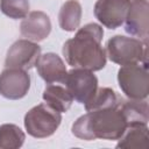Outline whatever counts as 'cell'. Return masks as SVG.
I'll return each mask as SVG.
<instances>
[{
    "mask_svg": "<svg viewBox=\"0 0 149 149\" xmlns=\"http://www.w3.org/2000/svg\"><path fill=\"white\" fill-rule=\"evenodd\" d=\"M104 29L98 23H87L63 45V56L72 68L99 71L105 68L107 56L101 47Z\"/></svg>",
    "mask_w": 149,
    "mask_h": 149,
    "instance_id": "obj_1",
    "label": "cell"
},
{
    "mask_svg": "<svg viewBox=\"0 0 149 149\" xmlns=\"http://www.w3.org/2000/svg\"><path fill=\"white\" fill-rule=\"evenodd\" d=\"M127 129V122L119 107H109L87 112L72 125V134L85 141L119 140Z\"/></svg>",
    "mask_w": 149,
    "mask_h": 149,
    "instance_id": "obj_2",
    "label": "cell"
},
{
    "mask_svg": "<svg viewBox=\"0 0 149 149\" xmlns=\"http://www.w3.org/2000/svg\"><path fill=\"white\" fill-rule=\"evenodd\" d=\"M106 56L111 62L121 66L148 64V44L135 37L115 35L106 43Z\"/></svg>",
    "mask_w": 149,
    "mask_h": 149,
    "instance_id": "obj_3",
    "label": "cell"
},
{
    "mask_svg": "<svg viewBox=\"0 0 149 149\" xmlns=\"http://www.w3.org/2000/svg\"><path fill=\"white\" fill-rule=\"evenodd\" d=\"M61 122V113L45 102L30 108L26 113L23 120L27 133L35 139H45L54 135Z\"/></svg>",
    "mask_w": 149,
    "mask_h": 149,
    "instance_id": "obj_4",
    "label": "cell"
},
{
    "mask_svg": "<svg viewBox=\"0 0 149 149\" xmlns=\"http://www.w3.org/2000/svg\"><path fill=\"white\" fill-rule=\"evenodd\" d=\"M118 83L128 99H147L149 94L148 64L137 63L121 66L118 71Z\"/></svg>",
    "mask_w": 149,
    "mask_h": 149,
    "instance_id": "obj_5",
    "label": "cell"
},
{
    "mask_svg": "<svg viewBox=\"0 0 149 149\" xmlns=\"http://www.w3.org/2000/svg\"><path fill=\"white\" fill-rule=\"evenodd\" d=\"M63 84L73 100L83 105L88 102L98 90V78L93 71L81 68H73L68 71Z\"/></svg>",
    "mask_w": 149,
    "mask_h": 149,
    "instance_id": "obj_6",
    "label": "cell"
},
{
    "mask_svg": "<svg viewBox=\"0 0 149 149\" xmlns=\"http://www.w3.org/2000/svg\"><path fill=\"white\" fill-rule=\"evenodd\" d=\"M41 57V47L29 40H17L14 42L6 55L5 66L22 70H30L36 66Z\"/></svg>",
    "mask_w": 149,
    "mask_h": 149,
    "instance_id": "obj_7",
    "label": "cell"
},
{
    "mask_svg": "<svg viewBox=\"0 0 149 149\" xmlns=\"http://www.w3.org/2000/svg\"><path fill=\"white\" fill-rule=\"evenodd\" d=\"M130 2L132 0H97L93 13L104 27L116 29L123 24Z\"/></svg>",
    "mask_w": 149,
    "mask_h": 149,
    "instance_id": "obj_8",
    "label": "cell"
},
{
    "mask_svg": "<svg viewBox=\"0 0 149 149\" xmlns=\"http://www.w3.org/2000/svg\"><path fill=\"white\" fill-rule=\"evenodd\" d=\"M30 88V76L27 70L6 68L0 73V95L19 100L27 95Z\"/></svg>",
    "mask_w": 149,
    "mask_h": 149,
    "instance_id": "obj_9",
    "label": "cell"
},
{
    "mask_svg": "<svg viewBox=\"0 0 149 149\" xmlns=\"http://www.w3.org/2000/svg\"><path fill=\"white\" fill-rule=\"evenodd\" d=\"M125 30L148 44L149 37V3L148 0H133L130 2L126 20Z\"/></svg>",
    "mask_w": 149,
    "mask_h": 149,
    "instance_id": "obj_10",
    "label": "cell"
},
{
    "mask_svg": "<svg viewBox=\"0 0 149 149\" xmlns=\"http://www.w3.org/2000/svg\"><path fill=\"white\" fill-rule=\"evenodd\" d=\"M51 31L50 17L42 10L29 12L22 19L20 24V33L22 37L33 42H41L45 40Z\"/></svg>",
    "mask_w": 149,
    "mask_h": 149,
    "instance_id": "obj_11",
    "label": "cell"
},
{
    "mask_svg": "<svg viewBox=\"0 0 149 149\" xmlns=\"http://www.w3.org/2000/svg\"><path fill=\"white\" fill-rule=\"evenodd\" d=\"M37 73L47 84L64 83L68 70L63 59L55 52L41 55L36 64Z\"/></svg>",
    "mask_w": 149,
    "mask_h": 149,
    "instance_id": "obj_12",
    "label": "cell"
},
{
    "mask_svg": "<svg viewBox=\"0 0 149 149\" xmlns=\"http://www.w3.org/2000/svg\"><path fill=\"white\" fill-rule=\"evenodd\" d=\"M119 107L125 116L127 122V127L133 126H144L148 125L149 121V107L148 101L146 99L135 100H120Z\"/></svg>",
    "mask_w": 149,
    "mask_h": 149,
    "instance_id": "obj_13",
    "label": "cell"
},
{
    "mask_svg": "<svg viewBox=\"0 0 149 149\" xmlns=\"http://www.w3.org/2000/svg\"><path fill=\"white\" fill-rule=\"evenodd\" d=\"M42 98L45 104H48L59 113H66L73 102V98L68 88L65 86L56 84H49L44 88Z\"/></svg>",
    "mask_w": 149,
    "mask_h": 149,
    "instance_id": "obj_14",
    "label": "cell"
},
{
    "mask_svg": "<svg viewBox=\"0 0 149 149\" xmlns=\"http://www.w3.org/2000/svg\"><path fill=\"white\" fill-rule=\"evenodd\" d=\"M81 14V5L78 0H66L58 13L59 27L65 31L77 30L80 24Z\"/></svg>",
    "mask_w": 149,
    "mask_h": 149,
    "instance_id": "obj_15",
    "label": "cell"
},
{
    "mask_svg": "<svg viewBox=\"0 0 149 149\" xmlns=\"http://www.w3.org/2000/svg\"><path fill=\"white\" fill-rule=\"evenodd\" d=\"M149 144L148 126L127 127L123 135L119 139L116 148H140L146 149Z\"/></svg>",
    "mask_w": 149,
    "mask_h": 149,
    "instance_id": "obj_16",
    "label": "cell"
},
{
    "mask_svg": "<svg viewBox=\"0 0 149 149\" xmlns=\"http://www.w3.org/2000/svg\"><path fill=\"white\" fill-rule=\"evenodd\" d=\"M26 140L22 129L14 123H3L0 126V149L21 148Z\"/></svg>",
    "mask_w": 149,
    "mask_h": 149,
    "instance_id": "obj_17",
    "label": "cell"
},
{
    "mask_svg": "<svg viewBox=\"0 0 149 149\" xmlns=\"http://www.w3.org/2000/svg\"><path fill=\"white\" fill-rule=\"evenodd\" d=\"M120 102V99L118 98L116 93L109 88V87H99L92 99L85 104L86 112L97 111V109H104L109 107H116Z\"/></svg>",
    "mask_w": 149,
    "mask_h": 149,
    "instance_id": "obj_18",
    "label": "cell"
},
{
    "mask_svg": "<svg viewBox=\"0 0 149 149\" xmlns=\"http://www.w3.org/2000/svg\"><path fill=\"white\" fill-rule=\"evenodd\" d=\"M29 0H0V10L9 19H23L29 13Z\"/></svg>",
    "mask_w": 149,
    "mask_h": 149,
    "instance_id": "obj_19",
    "label": "cell"
},
{
    "mask_svg": "<svg viewBox=\"0 0 149 149\" xmlns=\"http://www.w3.org/2000/svg\"><path fill=\"white\" fill-rule=\"evenodd\" d=\"M132 1H133V0H132Z\"/></svg>",
    "mask_w": 149,
    "mask_h": 149,
    "instance_id": "obj_20",
    "label": "cell"
}]
</instances>
